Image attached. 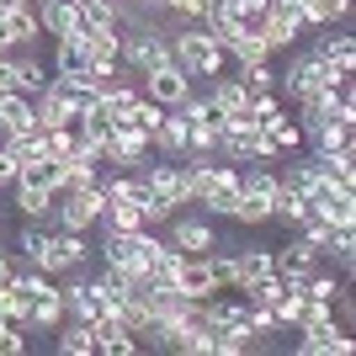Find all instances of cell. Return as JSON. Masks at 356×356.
Returning <instances> with one entry per match:
<instances>
[{"mask_svg":"<svg viewBox=\"0 0 356 356\" xmlns=\"http://www.w3.org/2000/svg\"><path fill=\"white\" fill-rule=\"evenodd\" d=\"M176 287L181 298H192V303H202V298H213L218 293V282H213V271H208V255H186L181 261V271H176Z\"/></svg>","mask_w":356,"mask_h":356,"instance_id":"cell-10","label":"cell"},{"mask_svg":"<svg viewBox=\"0 0 356 356\" xmlns=\"http://www.w3.org/2000/svg\"><path fill=\"white\" fill-rule=\"evenodd\" d=\"M138 80H144L138 90H144L149 102H160L165 112H170V106H181L186 96H192V74H186V70H176V64H160V70L138 74Z\"/></svg>","mask_w":356,"mask_h":356,"instance_id":"cell-6","label":"cell"},{"mask_svg":"<svg viewBox=\"0 0 356 356\" xmlns=\"http://www.w3.org/2000/svg\"><path fill=\"white\" fill-rule=\"evenodd\" d=\"M11 59H16V90L22 96H43L48 80H54V64L38 59V48H16Z\"/></svg>","mask_w":356,"mask_h":356,"instance_id":"cell-12","label":"cell"},{"mask_svg":"<svg viewBox=\"0 0 356 356\" xmlns=\"http://www.w3.org/2000/svg\"><path fill=\"white\" fill-rule=\"evenodd\" d=\"M11 271H16V255H11V250H0V282H11Z\"/></svg>","mask_w":356,"mask_h":356,"instance_id":"cell-34","label":"cell"},{"mask_svg":"<svg viewBox=\"0 0 356 356\" xmlns=\"http://www.w3.org/2000/svg\"><path fill=\"white\" fill-rule=\"evenodd\" d=\"M102 208H106V192H102V181L96 186H74V192H64L59 202H54V218H59V229H96L102 223Z\"/></svg>","mask_w":356,"mask_h":356,"instance_id":"cell-4","label":"cell"},{"mask_svg":"<svg viewBox=\"0 0 356 356\" xmlns=\"http://www.w3.org/2000/svg\"><path fill=\"white\" fill-rule=\"evenodd\" d=\"M255 128H266V134L277 138V149H282V154H298V149H303V128H298V118H287V112H277V118H266V122H255Z\"/></svg>","mask_w":356,"mask_h":356,"instance_id":"cell-23","label":"cell"},{"mask_svg":"<svg viewBox=\"0 0 356 356\" xmlns=\"http://www.w3.org/2000/svg\"><path fill=\"white\" fill-rule=\"evenodd\" d=\"M54 74H74V80H80V74H90V54H86V43H80V38H54Z\"/></svg>","mask_w":356,"mask_h":356,"instance_id":"cell-19","label":"cell"},{"mask_svg":"<svg viewBox=\"0 0 356 356\" xmlns=\"http://www.w3.org/2000/svg\"><path fill=\"white\" fill-rule=\"evenodd\" d=\"M38 6V22H43V38H80L86 22H80V6L74 0H32Z\"/></svg>","mask_w":356,"mask_h":356,"instance_id":"cell-9","label":"cell"},{"mask_svg":"<svg viewBox=\"0 0 356 356\" xmlns=\"http://www.w3.org/2000/svg\"><path fill=\"white\" fill-rule=\"evenodd\" d=\"M22 6H32V0H22Z\"/></svg>","mask_w":356,"mask_h":356,"instance_id":"cell-36","label":"cell"},{"mask_svg":"<svg viewBox=\"0 0 356 356\" xmlns=\"http://www.w3.org/2000/svg\"><path fill=\"white\" fill-rule=\"evenodd\" d=\"M293 234H298V239H303V245H309V250H319V255H330V239H335V223H325V218H314V213H309V218L298 223Z\"/></svg>","mask_w":356,"mask_h":356,"instance_id":"cell-28","label":"cell"},{"mask_svg":"<svg viewBox=\"0 0 356 356\" xmlns=\"http://www.w3.org/2000/svg\"><path fill=\"white\" fill-rule=\"evenodd\" d=\"M0 90H16V59L0 54Z\"/></svg>","mask_w":356,"mask_h":356,"instance_id":"cell-33","label":"cell"},{"mask_svg":"<svg viewBox=\"0 0 356 356\" xmlns=\"http://www.w3.org/2000/svg\"><path fill=\"white\" fill-rule=\"evenodd\" d=\"M234 223H245V229H255V223H271V202L266 197H250V192H239L234 213H229Z\"/></svg>","mask_w":356,"mask_h":356,"instance_id":"cell-29","label":"cell"},{"mask_svg":"<svg viewBox=\"0 0 356 356\" xmlns=\"http://www.w3.org/2000/svg\"><path fill=\"white\" fill-rule=\"evenodd\" d=\"M16 170H22V165H16L11 154L0 149V192H11V186H16Z\"/></svg>","mask_w":356,"mask_h":356,"instance_id":"cell-32","label":"cell"},{"mask_svg":"<svg viewBox=\"0 0 356 356\" xmlns=\"http://www.w3.org/2000/svg\"><path fill=\"white\" fill-rule=\"evenodd\" d=\"M165 239L176 245L181 255H213L223 245L218 239V223L208 218V213H170V223H165Z\"/></svg>","mask_w":356,"mask_h":356,"instance_id":"cell-2","label":"cell"},{"mask_svg":"<svg viewBox=\"0 0 356 356\" xmlns=\"http://www.w3.org/2000/svg\"><path fill=\"white\" fill-rule=\"evenodd\" d=\"M74 6H90V0H74Z\"/></svg>","mask_w":356,"mask_h":356,"instance_id":"cell-35","label":"cell"},{"mask_svg":"<svg viewBox=\"0 0 356 356\" xmlns=\"http://www.w3.org/2000/svg\"><path fill=\"white\" fill-rule=\"evenodd\" d=\"M234 271H239L234 293L250 287V282H261V277H271V245H245V250H234Z\"/></svg>","mask_w":356,"mask_h":356,"instance_id":"cell-17","label":"cell"},{"mask_svg":"<svg viewBox=\"0 0 356 356\" xmlns=\"http://www.w3.org/2000/svg\"><path fill=\"white\" fill-rule=\"evenodd\" d=\"M303 218H309V197L298 192V186H287V181H277V192H271V223L298 229Z\"/></svg>","mask_w":356,"mask_h":356,"instance_id":"cell-15","label":"cell"},{"mask_svg":"<svg viewBox=\"0 0 356 356\" xmlns=\"http://www.w3.org/2000/svg\"><path fill=\"white\" fill-rule=\"evenodd\" d=\"M314 54H319V59H330L335 64V70H356V43H351V32H335L330 27V38H319V43H314Z\"/></svg>","mask_w":356,"mask_h":356,"instance_id":"cell-20","label":"cell"},{"mask_svg":"<svg viewBox=\"0 0 356 356\" xmlns=\"http://www.w3.org/2000/svg\"><path fill=\"white\" fill-rule=\"evenodd\" d=\"M16 250H22L27 266H38L43 250H48V229H43V223H22V229H16Z\"/></svg>","mask_w":356,"mask_h":356,"instance_id":"cell-25","label":"cell"},{"mask_svg":"<svg viewBox=\"0 0 356 356\" xmlns=\"http://www.w3.org/2000/svg\"><path fill=\"white\" fill-rule=\"evenodd\" d=\"M86 261H90V239L80 229H59V234H48V250L38 261V271H48V277H80Z\"/></svg>","mask_w":356,"mask_h":356,"instance_id":"cell-3","label":"cell"},{"mask_svg":"<svg viewBox=\"0 0 356 356\" xmlns=\"http://www.w3.org/2000/svg\"><path fill=\"white\" fill-rule=\"evenodd\" d=\"M102 229H112V234H138V229H149V223H144V208H138V202H128V197H106Z\"/></svg>","mask_w":356,"mask_h":356,"instance_id":"cell-14","label":"cell"},{"mask_svg":"<svg viewBox=\"0 0 356 356\" xmlns=\"http://www.w3.org/2000/svg\"><path fill=\"white\" fill-rule=\"evenodd\" d=\"M303 144H314V160H325V154H341V149H356V122L325 118L319 128H309V138H303Z\"/></svg>","mask_w":356,"mask_h":356,"instance_id":"cell-11","label":"cell"},{"mask_svg":"<svg viewBox=\"0 0 356 356\" xmlns=\"http://www.w3.org/2000/svg\"><path fill=\"white\" fill-rule=\"evenodd\" d=\"M255 32L266 38L271 59H277V54H293L298 38L309 32V22H303V6H293V11H282V6H266V16L255 22Z\"/></svg>","mask_w":356,"mask_h":356,"instance_id":"cell-5","label":"cell"},{"mask_svg":"<svg viewBox=\"0 0 356 356\" xmlns=\"http://www.w3.org/2000/svg\"><path fill=\"white\" fill-rule=\"evenodd\" d=\"M16 192V213L27 223H48L54 218V202H59V192H48V186H11Z\"/></svg>","mask_w":356,"mask_h":356,"instance_id":"cell-16","label":"cell"},{"mask_svg":"<svg viewBox=\"0 0 356 356\" xmlns=\"http://www.w3.org/2000/svg\"><path fill=\"white\" fill-rule=\"evenodd\" d=\"M234 80L245 90H277V70H271V59H261V64H234Z\"/></svg>","mask_w":356,"mask_h":356,"instance_id":"cell-26","label":"cell"},{"mask_svg":"<svg viewBox=\"0 0 356 356\" xmlns=\"http://www.w3.org/2000/svg\"><path fill=\"white\" fill-rule=\"evenodd\" d=\"M314 266H319V250H309V245H303L298 234L287 239V245H271V271H277L287 287H298Z\"/></svg>","mask_w":356,"mask_h":356,"instance_id":"cell-8","label":"cell"},{"mask_svg":"<svg viewBox=\"0 0 356 356\" xmlns=\"http://www.w3.org/2000/svg\"><path fill=\"white\" fill-rule=\"evenodd\" d=\"M54 335H59V351L64 356H90V351H96V330L80 325V319H64Z\"/></svg>","mask_w":356,"mask_h":356,"instance_id":"cell-22","label":"cell"},{"mask_svg":"<svg viewBox=\"0 0 356 356\" xmlns=\"http://www.w3.org/2000/svg\"><path fill=\"white\" fill-rule=\"evenodd\" d=\"M59 325H64V293H59V282H48L27 303V330H59Z\"/></svg>","mask_w":356,"mask_h":356,"instance_id":"cell-13","label":"cell"},{"mask_svg":"<svg viewBox=\"0 0 356 356\" xmlns=\"http://www.w3.org/2000/svg\"><path fill=\"white\" fill-rule=\"evenodd\" d=\"M22 351H27V330L0 325V356H22Z\"/></svg>","mask_w":356,"mask_h":356,"instance_id":"cell-31","label":"cell"},{"mask_svg":"<svg viewBox=\"0 0 356 356\" xmlns=\"http://www.w3.org/2000/svg\"><path fill=\"white\" fill-rule=\"evenodd\" d=\"M298 356H351L356 351V335L341 325H314V330H298L293 341Z\"/></svg>","mask_w":356,"mask_h":356,"instance_id":"cell-7","label":"cell"},{"mask_svg":"<svg viewBox=\"0 0 356 356\" xmlns=\"http://www.w3.org/2000/svg\"><path fill=\"white\" fill-rule=\"evenodd\" d=\"M32 112H38V128H43V134H54V128H74V112L54 96V90L32 96Z\"/></svg>","mask_w":356,"mask_h":356,"instance_id":"cell-21","label":"cell"},{"mask_svg":"<svg viewBox=\"0 0 356 356\" xmlns=\"http://www.w3.org/2000/svg\"><path fill=\"white\" fill-rule=\"evenodd\" d=\"M356 0H303V22L309 27H346Z\"/></svg>","mask_w":356,"mask_h":356,"instance_id":"cell-18","label":"cell"},{"mask_svg":"<svg viewBox=\"0 0 356 356\" xmlns=\"http://www.w3.org/2000/svg\"><path fill=\"white\" fill-rule=\"evenodd\" d=\"M170 64L186 70L192 80H213V74H223L229 54L213 43V32L202 27V22H192V27H176V32H170Z\"/></svg>","mask_w":356,"mask_h":356,"instance_id":"cell-1","label":"cell"},{"mask_svg":"<svg viewBox=\"0 0 356 356\" xmlns=\"http://www.w3.org/2000/svg\"><path fill=\"white\" fill-rule=\"evenodd\" d=\"M325 176L335 181V186H346V192H356V149H341V154H325Z\"/></svg>","mask_w":356,"mask_h":356,"instance_id":"cell-27","label":"cell"},{"mask_svg":"<svg viewBox=\"0 0 356 356\" xmlns=\"http://www.w3.org/2000/svg\"><path fill=\"white\" fill-rule=\"evenodd\" d=\"M96 287H102V293L112 298V303H122V298L134 293V277H128V271H122V266H102V277H96Z\"/></svg>","mask_w":356,"mask_h":356,"instance_id":"cell-30","label":"cell"},{"mask_svg":"<svg viewBox=\"0 0 356 356\" xmlns=\"http://www.w3.org/2000/svg\"><path fill=\"white\" fill-rule=\"evenodd\" d=\"M118 122H134V128H144V134H154V128H160V122H165V106H160V102H149L144 90H138V102L128 106V112H122Z\"/></svg>","mask_w":356,"mask_h":356,"instance_id":"cell-24","label":"cell"}]
</instances>
